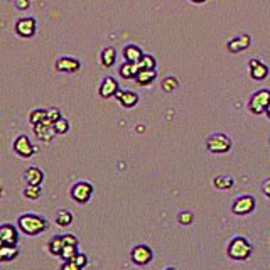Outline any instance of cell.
Instances as JSON below:
<instances>
[{
    "label": "cell",
    "mask_w": 270,
    "mask_h": 270,
    "mask_svg": "<svg viewBox=\"0 0 270 270\" xmlns=\"http://www.w3.org/2000/svg\"><path fill=\"white\" fill-rule=\"evenodd\" d=\"M17 226L22 233L29 236H36L47 230V221L44 216L36 213H24L17 220Z\"/></svg>",
    "instance_id": "cell-1"
},
{
    "label": "cell",
    "mask_w": 270,
    "mask_h": 270,
    "mask_svg": "<svg viewBox=\"0 0 270 270\" xmlns=\"http://www.w3.org/2000/svg\"><path fill=\"white\" fill-rule=\"evenodd\" d=\"M251 255V243L243 236H235L228 245V257L231 260H247Z\"/></svg>",
    "instance_id": "cell-2"
},
{
    "label": "cell",
    "mask_w": 270,
    "mask_h": 270,
    "mask_svg": "<svg viewBox=\"0 0 270 270\" xmlns=\"http://www.w3.org/2000/svg\"><path fill=\"white\" fill-rule=\"evenodd\" d=\"M206 149L213 154H226L231 149V138L226 134H213L208 137Z\"/></svg>",
    "instance_id": "cell-3"
},
{
    "label": "cell",
    "mask_w": 270,
    "mask_h": 270,
    "mask_svg": "<svg viewBox=\"0 0 270 270\" xmlns=\"http://www.w3.org/2000/svg\"><path fill=\"white\" fill-rule=\"evenodd\" d=\"M270 103V90H258L251 95L250 101H248V108L253 115H262L265 113Z\"/></svg>",
    "instance_id": "cell-4"
},
{
    "label": "cell",
    "mask_w": 270,
    "mask_h": 270,
    "mask_svg": "<svg viewBox=\"0 0 270 270\" xmlns=\"http://www.w3.org/2000/svg\"><path fill=\"white\" fill-rule=\"evenodd\" d=\"M91 196H93V186L86 181L76 182L71 188V198L78 204H86L91 199Z\"/></svg>",
    "instance_id": "cell-5"
},
{
    "label": "cell",
    "mask_w": 270,
    "mask_h": 270,
    "mask_svg": "<svg viewBox=\"0 0 270 270\" xmlns=\"http://www.w3.org/2000/svg\"><path fill=\"white\" fill-rule=\"evenodd\" d=\"M130 258H132V262L135 265L144 267V265L151 264L152 258H154V253H152V250L147 245H137L132 248V251H130Z\"/></svg>",
    "instance_id": "cell-6"
},
{
    "label": "cell",
    "mask_w": 270,
    "mask_h": 270,
    "mask_svg": "<svg viewBox=\"0 0 270 270\" xmlns=\"http://www.w3.org/2000/svg\"><path fill=\"white\" fill-rule=\"evenodd\" d=\"M14 151H16V154L19 155V157L29 159L36 151H38V149L31 144L27 135H19V137L14 140Z\"/></svg>",
    "instance_id": "cell-7"
},
{
    "label": "cell",
    "mask_w": 270,
    "mask_h": 270,
    "mask_svg": "<svg viewBox=\"0 0 270 270\" xmlns=\"http://www.w3.org/2000/svg\"><path fill=\"white\" fill-rule=\"evenodd\" d=\"M255 198L253 196H240L231 206V211L238 216H245V214H250L251 211L255 210Z\"/></svg>",
    "instance_id": "cell-8"
},
{
    "label": "cell",
    "mask_w": 270,
    "mask_h": 270,
    "mask_svg": "<svg viewBox=\"0 0 270 270\" xmlns=\"http://www.w3.org/2000/svg\"><path fill=\"white\" fill-rule=\"evenodd\" d=\"M34 134L38 135V138H39V140H42V142H51L54 138V135H58L56 130H54L53 122H49L47 118L44 120V122H41V123H36V125H34Z\"/></svg>",
    "instance_id": "cell-9"
},
{
    "label": "cell",
    "mask_w": 270,
    "mask_h": 270,
    "mask_svg": "<svg viewBox=\"0 0 270 270\" xmlns=\"http://www.w3.org/2000/svg\"><path fill=\"white\" fill-rule=\"evenodd\" d=\"M16 32L20 38H32L36 34V19L32 17H22V19L17 20L16 24Z\"/></svg>",
    "instance_id": "cell-10"
},
{
    "label": "cell",
    "mask_w": 270,
    "mask_h": 270,
    "mask_svg": "<svg viewBox=\"0 0 270 270\" xmlns=\"http://www.w3.org/2000/svg\"><path fill=\"white\" fill-rule=\"evenodd\" d=\"M17 230L14 225H0V245H17Z\"/></svg>",
    "instance_id": "cell-11"
},
{
    "label": "cell",
    "mask_w": 270,
    "mask_h": 270,
    "mask_svg": "<svg viewBox=\"0 0 270 270\" xmlns=\"http://www.w3.org/2000/svg\"><path fill=\"white\" fill-rule=\"evenodd\" d=\"M248 68H250V76L255 81H262L269 76V66L258 59H251L248 63Z\"/></svg>",
    "instance_id": "cell-12"
},
{
    "label": "cell",
    "mask_w": 270,
    "mask_h": 270,
    "mask_svg": "<svg viewBox=\"0 0 270 270\" xmlns=\"http://www.w3.org/2000/svg\"><path fill=\"white\" fill-rule=\"evenodd\" d=\"M79 68H81V63H79V59H76V58H59V59L56 61V69L61 73H76L79 71Z\"/></svg>",
    "instance_id": "cell-13"
},
{
    "label": "cell",
    "mask_w": 270,
    "mask_h": 270,
    "mask_svg": "<svg viewBox=\"0 0 270 270\" xmlns=\"http://www.w3.org/2000/svg\"><path fill=\"white\" fill-rule=\"evenodd\" d=\"M118 90H120L118 81H116L115 78H112V76H108V78H105L103 81H101L98 93H100L101 98H112V96H115Z\"/></svg>",
    "instance_id": "cell-14"
},
{
    "label": "cell",
    "mask_w": 270,
    "mask_h": 270,
    "mask_svg": "<svg viewBox=\"0 0 270 270\" xmlns=\"http://www.w3.org/2000/svg\"><path fill=\"white\" fill-rule=\"evenodd\" d=\"M250 42H251L250 36L243 34V36H240V38H235V39H231V41H228L226 49H228L230 53H242L247 47H250Z\"/></svg>",
    "instance_id": "cell-15"
},
{
    "label": "cell",
    "mask_w": 270,
    "mask_h": 270,
    "mask_svg": "<svg viewBox=\"0 0 270 270\" xmlns=\"http://www.w3.org/2000/svg\"><path fill=\"white\" fill-rule=\"evenodd\" d=\"M115 98L118 100V103L125 108H134L135 105L138 103V95L134 93V91H122L118 90L115 95Z\"/></svg>",
    "instance_id": "cell-16"
},
{
    "label": "cell",
    "mask_w": 270,
    "mask_h": 270,
    "mask_svg": "<svg viewBox=\"0 0 270 270\" xmlns=\"http://www.w3.org/2000/svg\"><path fill=\"white\" fill-rule=\"evenodd\" d=\"M157 78V71L154 69H138L137 76H135V83L140 86H149L154 83V79Z\"/></svg>",
    "instance_id": "cell-17"
},
{
    "label": "cell",
    "mask_w": 270,
    "mask_h": 270,
    "mask_svg": "<svg viewBox=\"0 0 270 270\" xmlns=\"http://www.w3.org/2000/svg\"><path fill=\"white\" fill-rule=\"evenodd\" d=\"M138 63H130V61H125V63L120 66L118 69V75L122 76L123 79H135L138 73Z\"/></svg>",
    "instance_id": "cell-18"
},
{
    "label": "cell",
    "mask_w": 270,
    "mask_h": 270,
    "mask_svg": "<svg viewBox=\"0 0 270 270\" xmlns=\"http://www.w3.org/2000/svg\"><path fill=\"white\" fill-rule=\"evenodd\" d=\"M142 56H144V53H142V49L138 46L129 44V46L123 47V58H125V61H130V63H138V61L142 59Z\"/></svg>",
    "instance_id": "cell-19"
},
{
    "label": "cell",
    "mask_w": 270,
    "mask_h": 270,
    "mask_svg": "<svg viewBox=\"0 0 270 270\" xmlns=\"http://www.w3.org/2000/svg\"><path fill=\"white\" fill-rule=\"evenodd\" d=\"M24 177H25V181H27V184H41V182L44 181V173H42L39 167H29V169L25 171Z\"/></svg>",
    "instance_id": "cell-20"
},
{
    "label": "cell",
    "mask_w": 270,
    "mask_h": 270,
    "mask_svg": "<svg viewBox=\"0 0 270 270\" xmlns=\"http://www.w3.org/2000/svg\"><path fill=\"white\" fill-rule=\"evenodd\" d=\"M19 255L17 245H0V262H12Z\"/></svg>",
    "instance_id": "cell-21"
},
{
    "label": "cell",
    "mask_w": 270,
    "mask_h": 270,
    "mask_svg": "<svg viewBox=\"0 0 270 270\" xmlns=\"http://www.w3.org/2000/svg\"><path fill=\"white\" fill-rule=\"evenodd\" d=\"M100 61H101V66L105 68H112L116 61V51L115 47H105L100 54Z\"/></svg>",
    "instance_id": "cell-22"
},
{
    "label": "cell",
    "mask_w": 270,
    "mask_h": 270,
    "mask_svg": "<svg viewBox=\"0 0 270 270\" xmlns=\"http://www.w3.org/2000/svg\"><path fill=\"white\" fill-rule=\"evenodd\" d=\"M213 184L216 189H221V191H226V189L233 188V184H235V181H233V177L230 176H216L213 179Z\"/></svg>",
    "instance_id": "cell-23"
},
{
    "label": "cell",
    "mask_w": 270,
    "mask_h": 270,
    "mask_svg": "<svg viewBox=\"0 0 270 270\" xmlns=\"http://www.w3.org/2000/svg\"><path fill=\"white\" fill-rule=\"evenodd\" d=\"M64 247L63 236H53L49 240V245H47V250H49L51 255H61V250Z\"/></svg>",
    "instance_id": "cell-24"
},
{
    "label": "cell",
    "mask_w": 270,
    "mask_h": 270,
    "mask_svg": "<svg viewBox=\"0 0 270 270\" xmlns=\"http://www.w3.org/2000/svg\"><path fill=\"white\" fill-rule=\"evenodd\" d=\"M56 223L59 226H69L73 223V213L68 210H59L56 214Z\"/></svg>",
    "instance_id": "cell-25"
},
{
    "label": "cell",
    "mask_w": 270,
    "mask_h": 270,
    "mask_svg": "<svg viewBox=\"0 0 270 270\" xmlns=\"http://www.w3.org/2000/svg\"><path fill=\"white\" fill-rule=\"evenodd\" d=\"M42 194V189H41V184H27L24 191V196L29 199H39Z\"/></svg>",
    "instance_id": "cell-26"
},
{
    "label": "cell",
    "mask_w": 270,
    "mask_h": 270,
    "mask_svg": "<svg viewBox=\"0 0 270 270\" xmlns=\"http://www.w3.org/2000/svg\"><path fill=\"white\" fill-rule=\"evenodd\" d=\"M76 253H78V245H64L59 257L63 260H73L76 257Z\"/></svg>",
    "instance_id": "cell-27"
},
{
    "label": "cell",
    "mask_w": 270,
    "mask_h": 270,
    "mask_svg": "<svg viewBox=\"0 0 270 270\" xmlns=\"http://www.w3.org/2000/svg\"><path fill=\"white\" fill-rule=\"evenodd\" d=\"M177 86H179V81H177L176 78H173V76H169V78H164L162 90L166 91V93H173V91H176Z\"/></svg>",
    "instance_id": "cell-28"
},
{
    "label": "cell",
    "mask_w": 270,
    "mask_h": 270,
    "mask_svg": "<svg viewBox=\"0 0 270 270\" xmlns=\"http://www.w3.org/2000/svg\"><path fill=\"white\" fill-rule=\"evenodd\" d=\"M138 68L140 69H154L155 68V58L151 54H144L142 59L138 61Z\"/></svg>",
    "instance_id": "cell-29"
},
{
    "label": "cell",
    "mask_w": 270,
    "mask_h": 270,
    "mask_svg": "<svg viewBox=\"0 0 270 270\" xmlns=\"http://www.w3.org/2000/svg\"><path fill=\"white\" fill-rule=\"evenodd\" d=\"M46 120V110H42V108H38V110L31 112V115H29V122L32 123V127L36 125V123H41Z\"/></svg>",
    "instance_id": "cell-30"
},
{
    "label": "cell",
    "mask_w": 270,
    "mask_h": 270,
    "mask_svg": "<svg viewBox=\"0 0 270 270\" xmlns=\"http://www.w3.org/2000/svg\"><path fill=\"white\" fill-rule=\"evenodd\" d=\"M53 125H54V130H56L58 135H64V134H68V130H69V122L66 118H63V116H61L59 120H56Z\"/></svg>",
    "instance_id": "cell-31"
},
{
    "label": "cell",
    "mask_w": 270,
    "mask_h": 270,
    "mask_svg": "<svg viewBox=\"0 0 270 270\" xmlns=\"http://www.w3.org/2000/svg\"><path fill=\"white\" fill-rule=\"evenodd\" d=\"M46 118L49 120V122H56V120L61 118V112L59 108H47L46 110Z\"/></svg>",
    "instance_id": "cell-32"
},
{
    "label": "cell",
    "mask_w": 270,
    "mask_h": 270,
    "mask_svg": "<svg viewBox=\"0 0 270 270\" xmlns=\"http://www.w3.org/2000/svg\"><path fill=\"white\" fill-rule=\"evenodd\" d=\"M73 262H75L76 265H78V269H85L86 265H88V257H86L85 253H76V257L73 258Z\"/></svg>",
    "instance_id": "cell-33"
},
{
    "label": "cell",
    "mask_w": 270,
    "mask_h": 270,
    "mask_svg": "<svg viewBox=\"0 0 270 270\" xmlns=\"http://www.w3.org/2000/svg\"><path fill=\"white\" fill-rule=\"evenodd\" d=\"M193 221H194V216H193V213H189V211H184V213L179 214V223L181 225L188 226V225H191Z\"/></svg>",
    "instance_id": "cell-34"
},
{
    "label": "cell",
    "mask_w": 270,
    "mask_h": 270,
    "mask_svg": "<svg viewBox=\"0 0 270 270\" xmlns=\"http://www.w3.org/2000/svg\"><path fill=\"white\" fill-rule=\"evenodd\" d=\"M63 242L64 245H78V238H76L75 235H63Z\"/></svg>",
    "instance_id": "cell-35"
},
{
    "label": "cell",
    "mask_w": 270,
    "mask_h": 270,
    "mask_svg": "<svg viewBox=\"0 0 270 270\" xmlns=\"http://www.w3.org/2000/svg\"><path fill=\"white\" fill-rule=\"evenodd\" d=\"M14 3H16V7L19 10H27L29 5H31V2H29V0H14Z\"/></svg>",
    "instance_id": "cell-36"
},
{
    "label": "cell",
    "mask_w": 270,
    "mask_h": 270,
    "mask_svg": "<svg viewBox=\"0 0 270 270\" xmlns=\"http://www.w3.org/2000/svg\"><path fill=\"white\" fill-rule=\"evenodd\" d=\"M61 269H63V270H79L78 265H76L73 260H64V264L61 265Z\"/></svg>",
    "instance_id": "cell-37"
},
{
    "label": "cell",
    "mask_w": 270,
    "mask_h": 270,
    "mask_svg": "<svg viewBox=\"0 0 270 270\" xmlns=\"http://www.w3.org/2000/svg\"><path fill=\"white\" fill-rule=\"evenodd\" d=\"M262 193H264L267 198H270V177L269 179H265L264 184H262Z\"/></svg>",
    "instance_id": "cell-38"
},
{
    "label": "cell",
    "mask_w": 270,
    "mask_h": 270,
    "mask_svg": "<svg viewBox=\"0 0 270 270\" xmlns=\"http://www.w3.org/2000/svg\"><path fill=\"white\" fill-rule=\"evenodd\" d=\"M265 115H267V116H269V120H270V103H269L267 110H265Z\"/></svg>",
    "instance_id": "cell-39"
},
{
    "label": "cell",
    "mask_w": 270,
    "mask_h": 270,
    "mask_svg": "<svg viewBox=\"0 0 270 270\" xmlns=\"http://www.w3.org/2000/svg\"><path fill=\"white\" fill-rule=\"evenodd\" d=\"M193 3H203V2H206V0H191Z\"/></svg>",
    "instance_id": "cell-40"
}]
</instances>
